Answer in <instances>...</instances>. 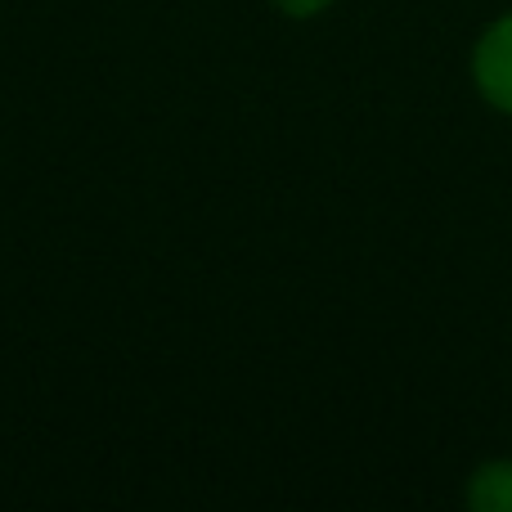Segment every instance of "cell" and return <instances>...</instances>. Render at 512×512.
Segmentation results:
<instances>
[{
  "instance_id": "1",
  "label": "cell",
  "mask_w": 512,
  "mask_h": 512,
  "mask_svg": "<svg viewBox=\"0 0 512 512\" xmlns=\"http://www.w3.org/2000/svg\"><path fill=\"white\" fill-rule=\"evenodd\" d=\"M472 77H477L481 95L495 108L512 113V14L499 18L486 36H481L477 54H472Z\"/></svg>"
},
{
  "instance_id": "2",
  "label": "cell",
  "mask_w": 512,
  "mask_h": 512,
  "mask_svg": "<svg viewBox=\"0 0 512 512\" xmlns=\"http://www.w3.org/2000/svg\"><path fill=\"white\" fill-rule=\"evenodd\" d=\"M468 504L477 512H512V463H486L468 486Z\"/></svg>"
},
{
  "instance_id": "3",
  "label": "cell",
  "mask_w": 512,
  "mask_h": 512,
  "mask_svg": "<svg viewBox=\"0 0 512 512\" xmlns=\"http://www.w3.org/2000/svg\"><path fill=\"white\" fill-rule=\"evenodd\" d=\"M333 0H274V9H283L288 18H315L319 9H328Z\"/></svg>"
}]
</instances>
